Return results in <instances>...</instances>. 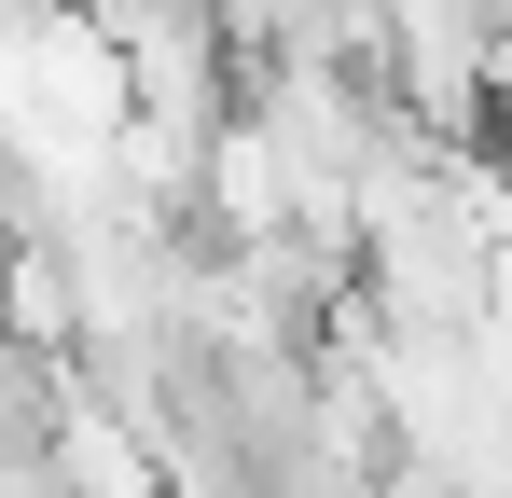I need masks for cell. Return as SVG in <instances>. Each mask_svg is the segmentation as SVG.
Masks as SVG:
<instances>
[{
    "label": "cell",
    "mask_w": 512,
    "mask_h": 498,
    "mask_svg": "<svg viewBox=\"0 0 512 498\" xmlns=\"http://www.w3.org/2000/svg\"><path fill=\"white\" fill-rule=\"evenodd\" d=\"M374 498H471V485H443V471H416V457H388V471H374Z\"/></svg>",
    "instance_id": "1"
}]
</instances>
